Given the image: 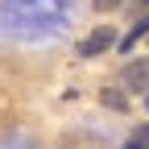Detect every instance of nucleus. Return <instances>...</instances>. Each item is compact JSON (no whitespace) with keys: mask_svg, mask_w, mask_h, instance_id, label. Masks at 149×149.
<instances>
[{"mask_svg":"<svg viewBox=\"0 0 149 149\" xmlns=\"http://www.w3.org/2000/svg\"><path fill=\"white\" fill-rule=\"evenodd\" d=\"M0 25L21 37L58 33L66 25V0H0Z\"/></svg>","mask_w":149,"mask_h":149,"instance_id":"f257e3e1","label":"nucleus"},{"mask_svg":"<svg viewBox=\"0 0 149 149\" xmlns=\"http://www.w3.org/2000/svg\"><path fill=\"white\" fill-rule=\"evenodd\" d=\"M112 46H116V29H112V25H100V29H91L83 42H79L74 54H79V58H100V54L112 50Z\"/></svg>","mask_w":149,"mask_h":149,"instance_id":"f03ea898","label":"nucleus"},{"mask_svg":"<svg viewBox=\"0 0 149 149\" xmlns=\"http://www.w3.org/2000/svg\"><path fill=\"white\" fill-rule=\"evenodd\" d=\"M120 79L133 87V91H145V87H149V62H145V58H141V62H128Z\"/></svg>","mask_w":149,"mask_h":149,"instance_id":"7ed1b4c3","label":"nucleus"},{"mask_svg":"<svg viewBox=\"0 0 149 149\" xmlns=\"http://www.w3.org/2000/svg\"><path fill=\"white\" fill-rule=\"evenodd\" d=\"M145 33H149V17H145V21H137V25H133V33H128V37H124V42H120V50H133V46L141 42V37H145Z\"/></svg>","mask_w":149,"mask_h":149,"instance_id":"20e7f679","label":"nucleus"},{"mask_svg":"<svg viewBox=\"0 0 149 149\" xmlns=\"http://www.w3.org/2000/svg\"><path fill=\"white\" fill-rule=\"evenodd\" d=\"M104 104L108 108H124V95H120V91H104Z\"/></svg>","mask_w":149,"mask_h":149,"instance_id":"39448f33","label":"nucleus"},{"mask_svg":"<svg viewBox=\"0 0 149 149\" xmlns=\"http://www.w3.org/2000/svg\"><path fill=\"white\" fill-rule=\"evenodd\" d=\"M116 4H120V0H95V8H100V13H108V8H116Z\"/></svg>","mask_w":149,"mask_h":149,"instance_id":"423d86ee","label":"nucleus"},{"mask_svg":"<svg viewBox=\"0 0 149 149\" xmlns=\"http://www.w3.org/2000/svg\"><path fill=\"white\" fill-rule=\"evenodd\" d=\"M128 149H145V145H141V141H133V145H128Z\"/></svg>","mask_w":149,"mask_h":149,"instance_id":"0eeeda50","label":"nucleus"},{"mask_svg":"<svg viewBox=\"0 0 149 149\" xmlns=\"http://www.w3.org/2000/svg\"><path fill=\"white\" fill-rule=\"evenodd\" d=\"M4 149H29V145H4Z\"/></svg>","mask_w":149,"mask_h":149,"instance_id":"6e6552de","label":"nucleus"}]
</instances>
